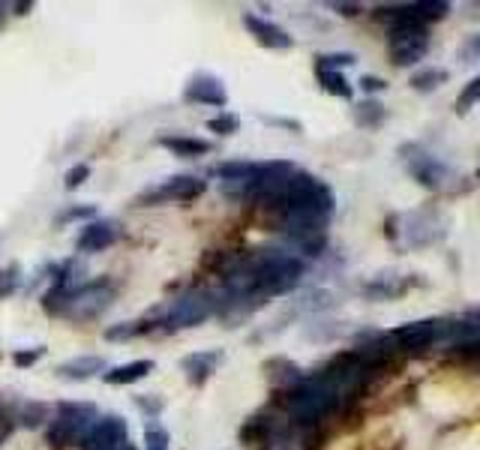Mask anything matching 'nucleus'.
I'll use <instances>...</instances> for the list:
<instances>
[{
    "mask_svg": "<svg viewBox=\"0 0 480 450\" xmlns=\"http://www.w3.org/2000/svg\"><path fill=\"white\" fill-rule=\"evenodd\" d=\"M115 300V283L108 277H97L84 286H52L42 297V306L52 315L72 318V322H88L97 318L99 313H106Z\"/></svg>",
    "mask_w": 480,
    "mask_h": 450,
    "instance_id": "1",
    "label": "nucleus"
},
{
    "mask_svg": "<svg viewBox=\"0 0 480 450\" xmlns=\"http://www.w3.org/2000/svg\"><path fill=\"white\" fill-rule=\"evenodd\" d=\"M282 397H286L282 402H286L291 424L304 427V429L315 427L318 420H325L327 415H334V411L343 406L336 390L318 372L304 375V379H300L295 388H288Z\"/></svg>",
    "mask_w": 480,
    "mask_h": 450,
    "instance_id": "2",
    "label": "nucleus"
},
{
    "mask_svg": "<svg viewBox=\"0 0 480 450\" xmlns=\"http://www.w3.org/2000/svg\"><path fill=\"white\" fill-rule=\"evenodd\" d=\"M211 315H220V295L207 292V288H190V292L177 295L172 304L156 309L154 331L163 327L165 333L184 331V327H199Z\"/></svg>",
    "mask_w": 480,
    "mask_h": 450,
    "instance_id": "3",
    "label": "nucleus"
},
{
    "mask_svg": "<svg viewBox=\"0 0 480 450\" xmlns=\"http://www.w3.org/2000/svg\"><path fill=\"white\" fill-rule=\"evenodd\" d=\"M97 417H99V411L93 402H61L49 420L45 438H49L52 447L81 445V438L88 436V429L93 427V420Z\"/></svg>",
    "mask_w": 480,
    "mask_h": 450,
    "instance_id": "4",
    "label": "nucleus"
},
{
    "mask_svg": "<svg viewBox=\"0 0 480 450\" xmlns=\"http://www.w3.org/2000/svg\"><path fill=\"white\" fill-rule=\"evenodd\" d=\"M204 192H207V181H202V177L174 174V177H168V181H163L159 186H154V190L141 192L138 204L154 208V204H168V202H195V199H202Z\"/></svg>",
    "mask_w": 480,
    "mask_h": 450,
    "instance_id": "5",
    "label": "nucleus"
},
{
    "mask_svg": "<svg viewBox=\"0 0 480 450\" xmlns=\"http://www.w3.org/2000/svg\"><path fill=\"white\" fill-rule=\"evenodd\" d=\"M450 336V324L441 322V318H420V322H409L400 324L397 331L391 333V342L402 352H423L429 349L432 342Z\"/></svg>",
    "mask_w": 480,
    "mask_h": 450,
    "instance_id": "6",
    "label": "nucleus"
},
{
    "mask_svg": "<svg viewBox=\"0 0 480 450\" xmlns=\"http://www.w3.org/2000/svg\"><path fill=\"white\" fill-rule=\"evenodd\" d=\"M129 445V427L120 415H102L93 420L88 436L81 438L84 450H120Z\"/></svg>",
    "mask_w": 480,
    "mask_h": 450,
    "instance_id": "7",
    "label": "nucleus"
},
{
    "mask_svg": "<svg viewBox=\"0 0 480 450\" xmlns=\"http://www.w3.org/2000/svg\"><path fill=\"white\" fill-rule=\"evenodd\" d=\"M184 99L186 102H195V106H213V108L229 106V93H225V84L216 79L213 72H195L193 79H190V84H186Z\"/></svg>",
    "mask_w": 480,
    "mask_h": 450,
    "instance_id": "8",
    "label": "nucleus"
},
{
    "mask_svg": "<svg viewBox=\"0 0 480 450\" xmlns=\"http://www.w3.org/2000/svg\"><path fill=\"white\" fill-rule=\"evenodd\" d=\"M243 27H247L252 40H256L259 45H265V49L288 52L291 45H295V40H291L288 31H282V27L270 22V18H261L256 13H243Z\"/></svg>",
    "mask_w": 480,
    "mask_h": 450,
    "instance_id": "9",
    "label": "nucleus"
},
{
    "mask_svg": "<svg viewBox=\"0 0 480 450\" xmlns=\"http://www.w3.org/2000/svg\"><path fill=\"white\" fill-rule=\"evenodd\" d=\"M120 238V225L111 222V220H93L81 229L79 240H75V247L79 252H102L108 249L111 243Z\"/></svg>",
    "mask_w": 480,
    "mask_h": 450,
    "instance_id": "10",
    "label": "nucleus"
},
{
    "mask_svg": "<svg viewBox=\"0 0 480 450\" xmlns=\"http://www.w3.org/2000/svg\"><path fill=\"white\" fill-rule=\"evenodd\" d=\"M220 361H222L220 352H195V354H186V358L181 361V370L186 372L190 384L202 388V384H207V379L216 372Z\"/></svg>",
    "mask_w": 480,
    "mask_h": 450,
    "instance_id": "11",
    "label": "nucleus"
},
{
    "mask_svg": "<svg viewBox=\"0 0 480 450\" xmlns=\"http://www.w3.org/2000/svg\"><path fill=\"white\" fill-rule=\"evenodd\" d=\"M406 159H409V172L418 177L423 186H429V190H438L441 181H447L450 172L438 163L436 156L420 154V156H406Z\"/></svg>",
    "mask_w": 480,
    "mask_h": 450,
    "instance_id": "12",
    "label": "nucleus"
},
{
    "mask_svg": "<svg viewBox=\"0 0 480 450\" xmlns=\"http://www.w3.org/2000/svg\"><path fill=\"white\" fill-rule=\"evenodd\" d=\"M99 372H106V361H102L99 354H81V358H72L58 367V375H63V379H70V381H88Z\"/></svg>",
    "mask_w": 480,
    "mask_h": 450,
    "instance_id": "13",
    "label": "nucleus"
},
{
    "mask_svg": "<svg viewBox=\"0 0 480 450\" xmlns=\"http://www.w3.org/2000/svg\"><path fill=\"white\" fill-rule=\"evenodd\" d=\"M274 436H277V420L270 417L268 411H259V415L247 417L240 427V442L243 445H261V442H270Z\"/></svg>",
    "mask_w": 480,
    "mask_h": 450,
    "instance_id": "14",
    "label": "nucleus"
},
{
    "mask_svg": "<svg viewBox=\"0 0 480 450\" xmlns=\"http://www.w3.org/2000/svg\"><path fill=\"white\" fill-rule=\"evenodd\" d=\"M150 372H154V361L138 358V361H129V363H120V367L106 370L102 372V381L106 384H136L141 379H147Z\"/></svg>",
    "mask_w": 480,
    "mask_h": 450,
    "instance_id": "15",
    "label": "nucleus"
},
{
    "mask_svg": "<svg viewBox=\"0 0 480 450\" xmlns=\"http://www.w3.org/2000/svg\"><path fill=\"white\" fill-rule=\"evenodd\" d=\"M159 147L172 150L174 156H186V159L211 154V142H204V138H193V136H181V133L163 136L159 138Z\"/></svg>",
    "mask_w": 480,
    "mask_h": 450,
    "instance_id": "16",
    "label": "nucleus"
},
{
    "mask_svg": "<svg viewBox=\"0 0 480 450\" xmlns=\"http://www.w3.org/2000/svg\"><path fill=\"white\" fill-rule=\"evenodd\" d=\"M265 370L270 375V381L279 384L282 390H288V388H295V384L304 379V372H300V367H295L291 361L286 358H274V361H268L265 363Z\"/></svg>",
    "mask_w": 480,
    "mask_h": 450,
    "instance_id": "17",
    "label": "nucleus"
},
{
    "mask_svg": "<svg viewBox=\"0 0 480 450\" xmlns=\"http://www.w3.org/2000/svg\"><path fill=\"white\" fill-rule=\"evenodd\" d=\"M49 411L52 408L45 406V402H22V406L15 408V415H13V424L27 427V429H36L40 424H45V420H52Z\"/></svg>",
    "mask_w": 480,
    "mask_h": 450,
    "instance_id": "18",
    "label": "nucleus"
},
{
    "mask_svg": "<svg viewBox=\"0 0 480 450\" xmlns=\"http://www.w3.org/2000/svg\"><path fill=\"white\" fill-rule=\"evenodd\" d=\"M318 72V81H322V88L327 93H334V97H340V99H352V84L345 81V75L340 70H322V67H315Z\"/></svg>",
    "mask_w": 480,
    "mask_h": 450,
    "instance_id": "19",
    "label": "nucleus"
},
{
    "mask_svg": "<svg viewBox=\"0 0 480 450\" xmlns=\"http://www.w3.org/2000/svg\"><path fill=\"white\" fill-rule=\"evenodd\" d=\"M141 333H150L147 327V318H138V322H120V324H111L106 327V340H133V336H141Z\"/></svg>",
    "mask_w": 480,
    "mask_h": 450,
    "instance_id": "20",
    "label": "nucleus"
},
{
    "mask_svg": "<svg viewBox=\"0 0 480 450\" xmlns=\"http://www.w3.org/2000/svg\"><path fill=\"white\" fill-rule=\"evenodd\" d=\"M145 450H172V436L156 420H147L145 424Z\"/></svg>",
    "mask_w": 480,
    "mask_h": 450,
    "instance_id": "21",
    "label": "nucleus"
},
{
    "mask_svg": "<svg viewBox=\"0 0 480 450\" xmlns=\"http://www.w3.org/2000/svg\"><path fill=\"white\" fill-rule=\"evenodd\" d=\"M207 129L216 136H234L240 129V117L238 115H231V111H222V115H216L207 120Z\"/></svg>",
    "mask_w": 480,
    "mask_h": 450,
    "instance_id": "22",
    "label": "nucleus"
},
{
    "mask_svg": "<svg viewBox=\"0 0 480 450\" xmlns=\"http://www.w3.org/2000/svg\"><path fill=\"white\" fill-rule=\"evenodd\" d=\"M18 283H22V267H18V265L0 267V300H6L9 295H15Z\"/></svg>",
    "mask_w": 480,
    "mask_h": 450,
    "instance_id": "23",
    "label": "nucleus"
},
{
    "mask_svg": "<svg viewBox=\"0 0 480 450\" xmlns=\"http://www.w3.org/2000/svg\"><path fill=\"white\" fill-rule=\"evenodd\" d=\"M445 81H447L445 70H423V72H418L411 79V88L414 90H432V88H438V84H445Z\"/></svg>",
    "mask_w": 480,
    "mask_h": 450,
    "instance_id": "24",
    "label": "nucleus"
},
{
    "mask_svg": "<svg viewBox=\"0 0 480 450\" xmlns=\"http://www.w3.org/2000/svg\"><path fill=\"white\" fill-rule=\"evenodd\" d=\"M354 117L361 127H375L384 117V108L379 106V102H363V106H357Z\"/></svg>",
    "mask_w": 480,
    "mask_h": 450,
    "instance_id": "25",
    "label": "nucleus"
},
{
    "mask_svg": "<svg viewBox=\"0 0 480 450\" xmlns=\"http://www.w3.org/2000/svg\"><path fill=\"white\" fill-rule=\"evenodd\" d=\"M42 358H45V345H31V349H15V354H13L15 367H22V370L33 367V363H36V361H42Z\"/></svg>",
    "mask_w": 480,
    "mask_h": 450,
    "instance_id": "26",
    "label": "nucleus"
},
{
    "mask_svg": "<svg viewBox=\"0 0 480 450\" xmlns=\"http://www.w3.org/2000/svg\"><path fill=\"white\" fill-rule=\"evenodd\" d=\"M477 102H480V75L466 84V90L459 93V99H456V108L459 111H468L472 106H477Z\"/></svg>",
    "mask_w": 480,
    "mask_h": 450,
    "instance_id": "27",
    "label": "nucleus"
},
{
    "mask_svg": "<svg viewBox=\"0 0 480 450\" xmlns=\"http://www.w3.org/2000/svg\"><path fill=\"white\" fill-rule=\"evenodd\" d=\"M136 406L145 411V415L154 420V417H159V411L165 408V402L156 397V393H141V397H136Z\"/></svg>",
    "mask_w": 480,
    "mask_h": 450,
    "instance_id": "28",
    "label": "nucleus"
},
{
    "mask_svg": "<svg viewBox=\"0 0 480 450\" xmlns=\"http://www.w3.org/2000/svg\"><path fill=\"white\" fill-rule=\"evenodd\" d=\"M352 63H354V54H322L315 67H322V70H340V67H352Z\"/></svg>",
    "mask_w": 480,
    "mask_h": 450,
    "instance_id": "29",
    "label": "nucleus"
},
{
    "mask_svg": "<svg viewBox=\"0 0 480 450\" xmlns=\"http://www.w3.org/2000/svg\"><path fill=\"white\" fill-rule=\"evenodd\" d=\"M88 177H90V165H88V163H79V165L70 168L63 181H67V190H79V186L88 181Z\"/></svg>",
    "mask_w": 480,
    "mask_h": 450,
    "instance_id": "30",
    "label": "nucleus"
},
{
    "mask_svg": "<svg viewBox=\"0 0 480 450\" xmlns=\"http://www.w3.org/2000/svg\"><path fill=\"white\" fill-rule=\"evenodd\" d=\"M90 217H97V208H93V204H79V208L63 211L58 220L61 222H75V220H90Z\"/></svg>",
    "mask_w": 480,
    "mask_h": 450,
    "instance_id": "31",
    "label": "nucleus"
},
{
    "mask_svg": "<svg viewBox=\"0 0 480 450\" xmlns=\"http://www.w3.org/2000/svg\"><path fill=\"white\" fill-rule=\"evenodd\" d=\"M361 88H363V90H370V93H379V90L388 88V81L375 79V75H363V79H361Z\"/></svg>",
    "mask_w": 480,
    "mask_h": 450,
    "instance_id": "32",
    "label": "nucleus"
},
{
    "mask_svg": "<svg viewBox=\"0 0 480 450\" xmlns=\"http://www.w3.org/2000/svg\"><path fill=\"white\" fill-rule=\"evenodd\" d=\"M13 429H15L13 417H0V445H4L9 436H13Z\"/></svg>",
    "mask_w": 480,
    "mask_h": 450,
    "instance_id": "33",
    "label": "nucleus"
},
{
    "mask_svg": "<svg viewBox=\"0 0 480 450\" xmlns=\"http://www.w3.org/2000/svg\"><path fill=\"white\" fill-rule=\"evenodd\" d=\"M265 120H268V124H274V127H288V129H295V133L300 129L297 120H286V117H265Z\"/></svg>",
    "mask_w": 480,
    "mask_h": 450,
    "instance_id": "34",
    "label": "nucleus"
},
{
    "mask_svg": "<svg viewBox=\"0 0 480 450\" xmlns=\"http://www.w3.org/2000/svg\"><path fill=\"white\" fill-rule=\"evenodd\" d=\"M334 9H340L343 15H357L361 13V4H331Z\"/></svg>",
    "mask_w": 480,
    "mask_h": 450,
    "instance_id": "35",
    "label": "nucleus"
},
{
    "mask_svg": "<svg viewBox=\"0 0 480 450\" xmlns=\"http://www.w3.org/2000/svg\"><path fill=\"white\" fill-rule=\"evenodd\" d=\"M472 49H475V52H480V36H477V40H475V45H472Z\"/></svg>",
    "mask_w": 480,
    "mask_h": 450,
    "instance_id": "36",
    "label": "nucleus"
},
{
    "mask_svg": "<svg viewBox=\"0 0 480 450\" xmlns=\"http://www.w3.org/2000/svg\"><path fill=\"white\" fill-rule=\"evenodd\" d=\"M0 18H4V4H0Z\"/></svg>",
    "mask_w": 480,
    "mask_h": 450,
    "instance_id": "37",
    "label": "nucleus"
},
{
    "mask_svg": "<svg viewBox=\"0 0 480 450\" xmlns=\"http://www.w3.org/2000/svg\"><path fill=\"white\" fill-rule=\"evenodd\" d=\"M0 415H4V402H0Z\"/></svg>",
    "mask_w": 480,
    "mask_h": 450,
    "instance_id": "38",
    "label": "nucleus"
},
{
    "mask_svg": "<svg viewBox=\"0 0 480 450\" xmlns=\"http://www.w3.org/2000/svg\"><path fill=\"white\" fill-rule=\"evenodd\" d=\"M477 181H480V172H477Z\"/></svg>",
    "mask_w": 480,
    "mask_h": 450,
    "instance_id": "39",
    "label": "nucleus"
},
{
    "mask_svg": "<svg viewBox=\"0 0 480 450\" xmlns=\"http://www.w3.org/2000/svg\"><path fill=\"white\" fill-rule=\"evenodd\" d=\"M397 450H402V447H397Z\"/></svg>",
    "mask_w": 480,
    "mask_h": 450,
    "instance_id": "40",
    "label": "nucleus"
}]
</instances>
